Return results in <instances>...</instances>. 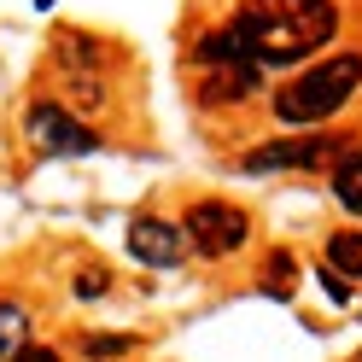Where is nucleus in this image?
<instances>
[{
  "mask_svg": "<svg viewBox=\"0 0 362 362\" xmlns=\"http://www.w3.org/2000/svg\"><path fill=\"white\" fill-rule=\"evenodd\" d=\"M234 30L252 41L257 64H298L322 41H333L339 6L333 0H245Z\"/></svg>",
  "mask_w": 362,
  "mask_h": 362,
  "instance_id": "nucleus-1",
  "label": "nucleus"
},
{
  "mask_svg": "<svg viewBox=\"0 0 362 362\" xmlns=\"http://www.w3.org/2000/svg\"><path fill=\"white\" fill-rule=\"evenodd\" d=\"M356 88H362V59L356 53H327L304 76L275 88V117L281 123H327L356 100Z\"/></svg>",
  "mask_w": 362,
  "mask_h": 362,
  "instance_id": "nucleus-2",
  "label": "nucleus"
},
{
  "mask_svg": "<svg viewBox=\"0 0 362 362\" xmlns=\"http://www.w3.org/2000/svg\"><path fill=\"white\" fill-rule=\"evenodd\" d=\"M181 234H187L193 252H205V257H228V252H240V245H245L252 222H245V211L222 205V199H205V205H193V211H187Z\"/></svg>",
  "mask_w": 362,
  "mask_h": 362,
  "instance_id": "nucleus-3",
  "label": "nucleus"
},
{
  "mask_svg": "<svg viewBox=\"0 0 362 362\" xmlns=\"http://www.w3.org/2000/svg\"><path fill=\"white\" fill-rule=\"evenodd\" d=\"M30 134H35L41 152H94V141H100V134L88 123H76L64 105H35L30 111Z\"/></svg>",
  "mask_w": 362,
  "mask_h": 362,
  "instance_id": "nucleus-4",
  "label": "nucleus"
},
{
  "mask_svg": "<svg viewBox=\"0 0 362 362\" xmlns=\"http://www.w3.org/2000/svg\"><path fill=\"white\" fill-rule=\"evenodd\" d=\"M129 252L141 263H152V269H170V263H181V252H187V234H181L175 222H164V216H141L129 228Z\"/></svg>",
  "mask_w": 362,
  "mask_h": 362,
  "instance_id": "nucleus-5",
  "label": "nucleus"
},
{
  "mask_svg": "<svg viewBox=\"0 0 362 362\" xmlns=\"http://www.w3.org/2000/svg\"><path fill=\"white\" fill-rule=\"evenodd\" d=\"M327 152H339L333 134H315V141H275V146H257L245 158V170H275V164H322Z\"/></svg>",
  "mask_w": 362,
  "mask_h": 362,
  "instance_id": "nucleus-6",
  "label": "nucleus"
},
{
  "mask_svg": "<svg viewBox=\"0 0 362 362\" xmlns=\"http://www.w3.org/2000/svg\"><path fill=\"white\" fill-rule=\"evenodd\" d=\"M193 59H199V64H245V59H252V41H245L240 30H216V35L199 41Z\"/></svg>",
  "mask_w": 362,
  "mask_h": 362,
  "instance_id": "nucleus-7",
  "label": "nucleus"
},
{
  "mask_svg": "<svg viewBox=\"0 0 362 362\" xmlns=\"http://www.w3.org/2000/svg\"><path fill=\"white\" fill-rule=\"evenodd\" d=\"M257 88V59H245V64H228V71H216L205 82V100H245Z\"/></svg>",
  "mask_w": 362,
  "mask_h": 362,
  "instance_id": "nucleus-8",
  "label": "nucleus"
},
{
  "mask_svg": "<svg viewBox=\"0 0 362 362\" xmlns=\"http://www.w3.org/2000/svg\"><path fill=\"white\" fill-rule=\"evenodd\" d=\"M333 199H339V205H345L351 216H362V146H356L345 164L333 170Z\"/></svg>",
  "mask_w": 362,
  "mask_h": 362,
  "instance_id": "nucleus-9",
  "label": "nucleus"
},
{
  "mask_svg": "<svg viewBox=\"0 0 362 362\" xmlns=\"http://www.w3.org/2000/svg\"><path fill=\"white\" fill-rule=\"evenodd\" d=\"M327 263H333V275H351V281H362V228L333 234V240H327Z\"/></svg>",
  "mask_w": 362,
  "mask_h": 362,
  "instance_id": "nucleus-10",
  "label": "nucleus"
},
{
  "mask_svg": "<svg viewBox=\"0 0 362 362\" xmlns=\"http://www.w3.org/2000/svg\"><path fill=\"white\" fill-rule=\"evenodd\" d=\"M129 351H134L129 333H88L82 339V356L88 362H111V356H129Z\"/></svg>",
  "mask_w": 362,
  "mask_h": 362,
  "instance_id": "nucleus-11",
  "label": "nucleus"
},
{
  "mask_svg": "<svg viewBox=\"0 0 362 362\" xmlns=\"http://www.w3.org/2000/svg\"><path fill=\"white\" fill-rule=\"evenodd\" d=\"M24 327H30L24 310H18V304H0V356H12L18 345H24Z\"/></svg>",
  "mask_w": 362,
  "mask_h": 362,
  "instance_id": "nucleus-12",
  "label": "nucleus"
},
{
  "mask_svg": "<svg viewBox=\"0 0 362 362\" xmlns=\"http://www.w3.org/2000/svg\"><path fill=\"white\" fill-rule=\"evenodd\" d=\"M269 286H275L281 298L292 292V257H286V252H275V257H269Z\"/></svg>",
  "mask_w": 362,
  "mask_h": 362,
  "instance_id": "nucleus-13",
  "label": "nucleus"
},
{
  "mask_svg": "<svg viewBox=\"0 0 362 362\" xmlns=\"http://www.w3.org/2000/svg\"><path fill=\"white\" fill-rule=\"evenodd\" d=\"M64 59H71V64H88V59H94V64H100V59H105V47H100V41L88 47L82 35H71V41H64Z\"/></svg>",
  "mask_w": 362,
  "mask_h": 362,
  "instance_id": "nucleus-14",
  "label": "nucleus"
},
{
  "mask_svg": "<svg viewBox=\"0 0 362 362\" xmlns=\"http://www.w3.org/2000/svg\"><path fill=\"white\" fill-rule=\"evenodd\" d=\"M6 362H59V351H53V345H18Z\"/></svg>",
  "mask_w": 362,
  "mask_h": 362,
  "instance_id": "nucleus-15",
  "label": "nucleus"
},
{
  "mask_svg": "<svg viewBox=\"0 0 362 362\" xmlns=\"http://www.w3.org/2000/svg\"><path fill=\"white\" fill-rule=\"evenodd\" d=\"M100 292H105V269H88L76 281V298H100Z\"/></svg>",
  "mask_w": 362,
  "mask_h": 362,
  "instance_id": "nucleus-16",
  "label": "nucleus"
},
{
  "mask_svg": "<svg viewBox=\"0 0 362 362\" xmlns=\"http://www.w3.org/2000/svg\"><path fill=\"white\" fill-rule=\"evenodd\" d=\"M322 292H327L333 304H345V298H351V286H345V275H327V269H322Z\"/></svg>",
  "mask_w": 362,
  "mask_h": 362,
  "instance_id": "nucleus-17",
  "label": "nucleus"
},
{
  "mask_svg": "<svg viewBox=\"0 0 362 362\" xmlns=\"http://www.w3.org/2000/svg\"><path fill=\"white\" fill-rule=\"evenodd\" d=\"M356 362H362V356H356Z\"/></svg>",
  "mask_w": 362,
  "mask_h": 362,
  "instance_id": "nucleus-18",
  "label": "nucleus"
}]
</instances>
